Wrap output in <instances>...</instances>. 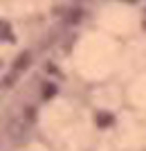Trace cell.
<instances>
[{"instance_id":"cell-1","label":"cell","mask_w":146,"mask_h":151,"mask_svg":"<svg viewBox=\"0 0 146 151\" xmlns=\"http://www.w3.org/2000/svg\"><path fill=\"white\" fill-rule=\"evenodd\" d=\"M113 124V115L110 113H101L99 115V126H110Z\"/></svg>"}]
</instances>
